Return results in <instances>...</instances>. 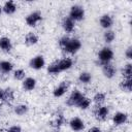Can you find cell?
I'll use <instances>...</instances> for the list:
<instances>
[{"mask_svg":"<svg viewBox=\"0 0 132 132\" xmlns=\"http://www.w3.org/2000/svg\"><path fill=\"white\" fill-rule=\"evenodd\" d=\"M81 47V41L78 38H73V37H69L67 43L65 44V46L62 48V51L66 54L69 55H73L75 53H77Z\"/></svg>","mask_w":132,"mask_h":132,"instance_id":"obj_1","label":"cell"},{"mask_svg":"<svg viewBox=\"0 0 132 132\" xmlns=\"http://www.w3.org/2000/svg\"><path fill=\"white\" fill-rule=\"evenodd\" d=\"M68 16L75 23V22H80L84 20L85 18V9L81 5L78 4H74L70 7L69 10V14Z\"/></svg>","mask_w":132,"mask_h":132,"instance_id":"obj_2","label":"cell"},{"mask_svg":"<svg viewBox=\"0 0 132 132\" xmlns=\"http://www.w3.org/2000/svg\"><path fill=\"white\" fill-rule=\"evenodd\" d=\"M113 59V51L109 46L102 47L98 53V60L101 65L110 63Z\"/></svg>","mask_w":132,"mask_h":132,"instance_id":"obj_3","label":"cell"},{"mask_svg":"<svg viewBox=\"0 0 132 132\" xmlns=\"http://www.w3.org/2000/svg\"><path fill=\"white\" fill-rule=\"evenodd\" d=\"M69 86H70V82L67 81V80L61 81V82L53 90V95H54V97L60 98V97L64 96V95L67 93V91H68V89H69Z\"/></svg>","mask_w":132,"mask_h":132,"instance_id":"obj_4","label":"cell"},{"mask_svg":"<svg viewBox=\"0 0 132 132\" xmlns=\"http://www.w3.org/2000/svg\"><path fill=\"white\" fill-rule=\"evenodd\" d=\"M82 96H84V94H82L79 90L74 89V90L70 93V95H69L68 99L66 100V105H67V106H69V107L76 106L77 102L80 100V98H81Z\"/></svg>","mask_w":132,"mask_h":132,"instance_id":"obj_5","label":"cell"},{"mask_svg":"<svg viewBox=\"0 0 132 132\" xmlns=\"http://www.w3.org/2000/svg\"><path fill=\"white\" fill-rule=\"evenodd\" d=\"M42 20V15L39 11H32L26 16V24L29 27H35Z\"/></svg>","mask_w":132,"mask_h":132,"instance_id":"obj_6","label":"cell"},{"mask_svg":"<svg viewBox=\"0 0 132 132\" xmlns=\"http://www.w3.org/2000/svg\"><path fill=\"white\" fill-rule=\"evenodd\" d=\"M109 114V109L106 105H98L94 110V116L98 121H105Z\"/></svg>","mask_w":132,"mask_h":132,"instance_id":"obj_7","label":"cell"},{"mask_svg":"<svg viewBox=\"0 0 132 132\" xmlns=\"http://www.w3.org/2000/svg\"><path fill=\"white\" fill-rule=\"evenodd\" d=\"M29 66L35 70H40L45 66V60L43 58V56L41 55H37L35 57H33L30 62H29Z\"/></svg>","mask_w":132,"mask_h":132,"instance_id":"obj_8","label":"cell"},{"mask_svg":"<svg viewBox=\"0 0 132 132\" xmlns=\"http://www.w3.org/2000/svg\"><path fill=\"white\" fill-rule=\"evenodd\" d=\"M69 127L74 132H80L85 129V122L80 118L74 117L69 121Z\"/></svg>","mask_w":132,"mask_h":132,"instance_id":"obj_9","label":"cell"},{"mask_svg":"<svg viewBox=\"0 0 132 132\" xmlns=\"http://www.w3.org/2000/svg\"><path fill=\"white\" fill-rule=\"evenodd\" d=\"M112 124L114 126H122L125 125L128 121V114L126 112L123 111H117L113 116H112Z\"/></svg>","mask_w":132,"mask_h":132,"instance_id":"obj_10","label":"cell"},{"mask_svg":"<svg viewBox=\"0 0 132 132\" xmlns=\"http://www.w3.org/2000/svg\"><path fill=\"white\" fill-rule=\"evenodd\" d=\"M99 25L101 26V28L105 29V30H108L112 27L113 25V19L110 14L108 13H104L100 16L99 19Z\"/></svg>","mask_w":132,"mask_h":132,"instance_id":"obj_11","label":"cell"},{"mask_svg":"<svg viewBox=\"0 0 132 132\" xmlns=\"http://www.w3.org/2000/svg\"><path fill=\"white\" fill-rule=\"evenodd\" d=\"M102 66V73L106 78H112L116 75L117 69L116 67L111 64V63H107V64H103Z\"/></svg>","mask_w":132,"mask_h":132,"instance_id":"obj_12","label":"cell"},{"mask_svg":"<svg viewBox=\"0 0 132 132\" xmlns=\"http://www.w3.org/2000/svg\"><path fill=\"white\" fill-rule=\"evenodd\" d=\"M62 28L66 33H72L75 29V23L69 16H64L62 20Z\"/></svg>","mask_w":132,"mask_h":132,"instance_id":"obj_13","label":"cell"},{"mask_svg":"<svg viewBox=\"0 0 132 132\" xmlns=\"http://www.w3.org/2000/svg\"><path fill=\"white\" fill-rule=\"evenodd\" d=\"M72 65H73V60L69 57H65L58 61V66H59L60 71H66V70L70 69L72 67Z\"/></svg>","mask_w":132,"mask_h":132,"instance_id":"obj_14","label":"cell"},{"mask_svg":"<svg viewBox=\"0 0 132 132\" xmlns=\"http://www.w3.org/2000/svg\"><path fill=\"white\" fill-rule=\"evenodd\" d=\"M0 50L4 53H8L12 50V42H11L10 38H8L6 36L0 37Z\"/></svg>","mask_w":132,"mask_h":132,"instance_id":"obj_15","label":"cell"},{"mask_svg":"<svg viewBox=\"0 0 132 132\" xmlns=\"http://www.w3.org/2000/svg\"><path fill=\"white\" fill-rule=\"evenodd\" d=\"M16 8H18V6H16V4L13 2V1H6V2H4V4H3V6H2V11L4 12V13H6V14H13L15 11H16Z\"/></svg>","mask_w":132,"mask_h":132,"instance_id":"obj_16","label":"cell"},{"mask_svg":"<svg viewBox=\"0 0 132 132\" xmlns=\"http://www.w3.org/2000/svg\"><path fill=\"white\" fill-rule=\"evenodd\" d=\"M36 87V79L34 77H26L24 80H23V89L27 92H30V91H33Z\"/></svg>","mask_w":132,"mask_h":132,"instance_id":"obj_17","label":"cell"},{"mask_svg":"<svg viewBox=\"0 0 132 132\" xmlns=\"http://www.w3.org/2000/svg\"><path fill=\"white\" fill-rule=\"evenodd\" d=\"M38 40H39L38 36L35 33H33V32H28L26 34V36H25V43L27 45H29V46L37 44L38 43Z\"/></svg>","mask_w":132,"mask_h":132,"instance_id":"obj_18","label":"cell"},{"mask_svg":"<svg viewBox=\"0 0 132 132\" xmlns=\"http://www.w3.org/2000/svg\"><path fill=\"white\" fill-rule=\"evenodd\" d=\"M91 104H92L91 98H89V97H87V96L84 95V96L80 98V100L77 102L76 107H78V108L81 109V110H86V109H88V108L91 106Z\"/></svg>","mask_w":132,"mask_h":132,"instance_id":"obj_19","label":"cell"},{"mask_svg":"<svg viewBox=\"0 0 132 132\" xmlns=\"http://www.w3.org/2000/svg\"><path fill=\"white\" fill-rule=\"evenodd\" d=\"M13 69V64L9 61H0V73L1 74H8Z\"/></svg>","mask_w":132,"mask_h":132,"instance_id":"obj_20","label":"cell"},{"mask_svg":"<svg viewBox=\"0 0 132 132\" xmlns=\"http://www.w3.org/2000/svg\"><path fill=\"white\" fill-rule=\"evenodd\" d=\"M14 101V91L11 88H6L4 89V96H3V101L5 103H11Z\"/></svg>","mask_w":132,"mask_h":132,"instance_id":"obj_21","label":"cell"},{"mask_svg":"<svg viewBox=\"0 0 132 132\" xmlns=\"http://www.w3.org/2000/svg\"><path fill=\"white\" fill-rule=\"evenodd\" d=\"M120 89L125 92H131L132 91V78H123L120 81Z\"/></svg>","mask_w":132,"mask_h":132,"instance_id":"obj_22","label":"cell"},{"mask_svg":"<svg viewBox=\"0 0 132 132\" xmlns=\"http://www.w3.org/2000/svg\"><path fill=\"white\" fill-rule=\"evenodd\" d=\"M28 110H29V106H28L27 104H24V103L18 104V105H15L14 108H13V112H14L16 116H19V117H22V116L26 114V113L28 112Z\"/></svg>","mask_w":132,"mask_h":132,"instance_id":"obj_23","label":"cell"},{"mask_svg":"<svg viewBox=\"0 0 132 132\" xmlns=\"http://www.w3.org/2000/svg\"><path fill=\"white\" fill-rule=\"evenodd\" d=\"M64 124H65V118H64L63 113H58L56 116L55 120L52 122V126L55 129H60Z\"/></svg>","mask_w":132,"mask_h":132,"instance_id":"obj_24","label":"cell"},{"mask_svg":"<svg viewBox=\"0 0 132 132\" xmlns=\"http://www.w3.org/2000/svg\"><path fill=\"white\" fill-rule=\"evenodd\" d=\"M78 81L84 85H88L92 81V74L88 71H82L78 75Z\"/></svg>","mask_w":132,"mask_h":132,"instance_id":"obj_25","label":"cell"},{"mask_svg":"<svg viewBox=\"0 0 132 132\" xmlns=\"http://www.w3.org/2000/svg\"><path fill=\"white\" fill-rule=\"evenodd\" d=\"M92 100H93V102H94L96 105H102V103H104L105 100H106V95H105V93H103V92H97V93L93 96Z\"/></svg>","mask_w":132,"mask_h":132,"instance_id":"obj_26","label":"cell"},{"mask_svg":"<svg viewBox=\"0 0 132 132\" xmlns=\"http://www.w3.org/2000/svg\"><path fill=\"white\" fill-rule=\"evenodd\" d=\"M103 39L106 43H111L116 39V32L110 29L105 30V32L103 33Z\"/></svg>","mask_w":132,"mask_h":132,"instance_id":"obj_27","label":"cell"},{"mask_svg":"<svg viewBox=\"0 0 132 132\" xmlns=\"http://www.w3.org/2000/svg\"><path fill=\"white\" fill-rule=\"evenodd\" d=\"M122 75L124 78H132V64L127 63L122 69Z\"/></svg>","mask_w":132,"mask_h":132,"instance_id":"obj_28","label":"cell"},{"mask_svg":"<svg viewBox=\"0 0 132 132\" xmlns=\"http://www.w3.org/2000/svg\"><path fill=\"white\" fill-rule=\"evenodd\" d=\"M47 72L50 74H58L61 72L59 69V66H58V61H55L47 66Z\"/></svg>","mask_w":132,"mask_h":132,"instance_id":"obj_29","label":"cell"},{"mask_svg":"<svg viewBox=\"0 0 132 132\" xmlns=\"http://www.w3.org/2000/svg\"><path fill=\"white\" fill-rule=\"evenodd\" d=\"M13 78L16 80H24L26 78V72L24 69L19 68L13 71Z\"/></svg>","mask_w":132,"mask_h":132,"instance_id":"obj_30","label":"cell"},{"mask_svg":"<svg viewBox=\"0 0 132 132\" xmlns=\"http://www.w3.org/2000/svg\"><path fill=\"white\" fill-rule=\"evenodd\" d=\"M68 39H69V36H66V35H64V36H62L60 39H59V46L61 47V50L65 46V44L67 43V41H68Z\"/></svg>","mask_w":132,"mask_h":132,"instance_id":"obj_31","label":"cell"},{"mask_svg":"<svg viewBox=\"0 0 132 132\" xmlns=\"http://www.w3.org/2000/svg\"><path fill=\"white\" fill-rule=\"evenodd\" d=\"M6 132H22V128L19 125H12L6 130Z\"/></svg>","mask_w":132,"mask_h":132,"instance_id":"obj_32","label":"cell"},{"mask_svg":"<svg viewBox=\"0 0 132 132\" xmlns=\"http://www.w3.org/2000/svg\"><path fill=\"white\" fill-rule=\"evenodd\" d=\"M125 56L128 60H131L132 59V46H128L126 52H125Z\"/></svg>","mask_w":132,"mask_h":132,"instance_id":"obj_33","label":"cell"},{"mask_svg":"<svg viewBox=\"0 0 132 132\" xmlns=\"http://www.w3.org/2000/svg\"><path fill=\"white\" fill-rule=\"evenodd\" d=\"M88 132H102V130H101L99 127L94 126V127H91V128L88 130Z\"/></svg>","mask_w":132,"mask_h":132,"instance_id":"obj_34","label":"cell"},{"mask_svg":"<svg viewBox=\"0 0 132 132\" xmlns=\"http://www.w3.org/2000/svg\"><path fill=\"white\" fill-rule=\"evenodd\" d=\"M3 96H4V89L0 88V101H3Z\"/></svg>","mask_w":132,"mask_h":132,"instance_id":"obj_35","label":"cell"},{"mask_svg":"<svg viewBox=\"0 0 132 132\" xmlns=\"http://www.w3.org/2000/svg\"><path fill=\"white\" fill-rule=\"evenodd\" d=\"M2 13V6H0V14Z\"/></svg>","mask_w":132,"mask_h":132,"instance_id":"obj_36","label":"cell"},{"mask_svg":"<svg viewBox=\"0 0 132 132\" xmlns=\"http://www.w3.org/2000/svg\"><path fill=\"white\" fill-rule=\"evenodd\" d=\"M0 112H1V105H0Z\"/></svg>","mask_w":132,"mask_h":132,"instance_id":"obj_37","label":"cell"}]
</instances>
